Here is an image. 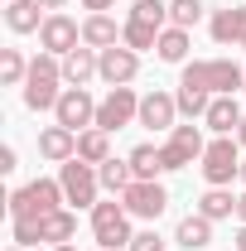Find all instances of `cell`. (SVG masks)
<instances>
[{"mask_svg": "<svg viewBox=\"0 0 246 251\" xmlns=\"http://www.w3.org/2000/svg\"><path fill=\"white\" fill-rule=\"evenodd\" d=\"M179 87H198L208 97H237L246 87V68L232 58H203V63H184Z\"/></svg>", "mask_w": 246, "mask_h": 251, "instance_id": "obj_1", "label": "cell"}, {"mask_svg": "<svg viewBox=\"0 0 246 251\" xmlns=\"http://www.w3.org/2000/svg\"><path fill=\"white\" fill-rule=\"evenodd\" d=\"M15 232V247H63L77 237V218L68 208H53V213H39V218H20L10 222Z\"/></svg>", "mask_w": 246, "mask_h": 251, "instance_id": "obj_2", "label": "cell"}, {"mask_svg": "<svg viewBox=\"0 0 246 251\" xmlns=\"http://www.w3.org/2000/svg\"><path fill=\"white\" fill-rule=\"evenodd\" d=\"M63 58H53V53H34L29 58V77H25V106L29 111H53L63 97Z\"/></svg>", "mask_w": 246, "mask_h": 251, "instance_id": "obj_3", "label": "cell"}, {"mask_svg": "<svg viewBox=\"0 0 246 251\" xmlns=\"http://www.w3.org/2000/svg\"><path fill=\"white\" fill-rule=\"evenodd\" d=\"M164 29H169V5L164 0H135L130 15H125V49L150 53Z\"/></svg>", "mask_w": 246, "mask_h": 251, "instance_id": "obj_4", "label": "cell"}, {"mask_svg": "<svg viewBox=\"0 0 246 251\" xmlns=\"http://www.w3.org/2000/svg\"><path fill=\"white\" fill-rule=\"evenodd\" d=\"M198 169H203L208 188H227L232 179H242V145H237V135H217V140H208Z\"/></svg>", "mask_w": 246, "mask_h": 251, "instance_id": "obj_5", "label": "cell"}, {"mask_svg": "<svg viewBox=\"0 0 246 251\" xmlns=\"http://www.w3.org/2000/svg\"><path fill=\"white\" fill-rule=\"evenodd\" d=\"M63 203H68V198H63V184H58V179H29L25 188L10 193V222L53 213V208H63Z\"/></svg>", "mask_w": 246, "mask_h": 251, "instance_id": "obj_6", "label": "cell"}, {"mask_svg": "<svg viewBox=\"0 0 246 251\" xmlns=\"http://www.w3.org/2000/svg\"><path fill=\"white\" fill-rule=\"evenodd\" d=\"M92 237H97V247L101 251H121L130 247V213H125V203L121 198H111V203H97L92 208Z\"/></svg>", "mask_w": 246, "mask_h": 251, "instance_id": "obj_7", "label": "cell"}, {"mask_svg": "<svg viewBox=\"0 0 246 251\" xmlns=\"http://www.w3.org/2000/svg\"><path fill=\"white\" fill-rule=\"evenodd\" d=\"M208 150V140H203V130L188 121V126H174L169 130V140L159 145V159H164V174H174V169H188L193 159H203Z\"/></svg>", "mask_w": 246, "mask_h": 251, "instance_id": "obj_8", "label": "cell"}, {"mask_svg": "<svg viewBox=\"0 0 246 251\" xmlns=\"http://www.w3.org/2000/svg\"><path fill=\"white\" fill-rule=\"evenodd\" d=\"M58 184H63V198H68V203L97 208V188H101L97 164H87V159H68V164H58Z\"/></svg>", "mask_w": 246, "mask_h": 251, "instance_id": "obj_9", "label": "cell"}, {"mask_svg": "<svg viewBox=\"0 0 246 251\" xmlns=\"http://www.w3.org/2000/svg\"><path fill=\"white\" fill-rule=\"evenodd\" d=\"M140 121V97H135V87H111V92L97 101V130H121V126Z\"/></svg>", "mask_w": 246, "mask_h": 251, "instance_id": "obj_10", "label": "cell"}, {"mask_svg": "<svg viewBox=\"0 0 246 251\" xmlns=\"http://www.w3.org/2000/svg\"><path fill=\"white\" fill-rule=\"evenodd\" d=\"M53 121L58 126H68V130H92L97 126V97L87 92V87H63V97H58V106H53Z\"/></svg>", "mask_w": 246, "mask_h": 251, "instance_id": "obj_11", "label": "cell"}, {"mask_svg": "<svg viewBox=\"0 0 246 251\" xmlns=\"http://www.w3.org/2000/svg\"><path fill=\"white\" fill-rule=\"evenodd\" d=\"M135 73H140V53L125 49V44H111V49L97 53V77H101L106 87H130Z\"/></svg>", "mask_w": 246, "mask_h": 251, "instance_id": "obj_12", "label": "cell"}, {"mask_svg": "<svg viewBox=\"0 0 246 251\" xmlns=\"http://www.w3.org/2000/svg\"><path fill=\"white\" fill-rule=\"evenodd\" d=\"M121 203H125V213H130V218L154 222L164 208H169V188L159 184V179H135V184L121 193Z\"/></svg>", "mask_w": 246, "mask_h": 251, "instance_id": "obj_13", "label": "cell"}, {"mask_svg": "<svg viewBox=\"0 0 246 251\" xmlns=\"http://www.w3.org/2000/svg\"><path fill=\"white\" fill-rule=\"evenodd\" d=\"M39 44H44V53H53V58H68L77 44H82V25L73 20V15H49L44 20V29H39Z\"/></svg>", "mask_w": 246, "mask_h": 251, "instance_id": "obj_14", "label": "cell"}, {"mask_svg": "<svg viewBox=\"0 0 246 251\" xmlns=\"http://www.w3.org/2000/svg\"><path fill=\"white\" fill-rule=\"evenodd\" d=\"M208 34L222 49H246V5H222L208 20Z\"/></svg>", "mask_w": 246, "mask_h": 251, "instance_id": "obj_15", "label": "cell"}, {"mask_svg": "<svg viewBox=\"0 0 246 251\" xmlns=\"http://www.w3.org/2000/svg\"><path fill=\"white\" fill-rule=\"evenodd\" d=\"M174 116H179V97L154 87V92L140 97V121H135V126H150V130H174Z\"/></svg>", "mask_w": 246, "mask_h": 251, "instance_id": "obj_16", "label": "cell"}, {"mask_svg": "<svg viewBox=\"0 0 246 251\" xmlns=\"http://www.w3.org/2000/svg\"><path fill=\"white\" fill-rule=\"evenodd\" d=\"M39 155L53 159V164H68V159H77V130H68V126H44L39 130Z\"/></svg>", "mask_w": 246, "mask_h": 251, "instance_id": "obj_17", "label": "cell"}, {"mask_svg": "<svg viewBox=\"0 0 246 251\" xmlns=\"http://www.w3.org/2000/svg\"><path fill=\"white\" fill-rule=\"evenodd\" d=\"M82 44L87 49H111V44H125V25H116L111 15H87L82 20Z\"/></svg>", "mask_w": 246, "mask_h": 251, "instance_id": "obj_18", "label": "cell"}, {"mask_svg": "<svg viewBox=\"0 0 246 251\" xmlns=\"http://www.w3.org/2000/svg\"><path fill=\"white\" fill-rule=\"evenodd\" d=\"M174 247H184V251H203V247H213V222L203 218V213H188V218H179V227H174Z\"/></svg>", "mask_w": 246, "mask_h": 251, "instance_id": "obj_19", "label": "cell"}, {"mask_svg": "<svg viewBox=\"0 0 246 251\" xmlns=\"http://www.w3.org/2000/svg\"><path fill=\"white\" fill-rule=\"evenodd\" d=\"M92 77H97V49L77 44V49L63 58V82H68V87H87Z\"/></svg>", "mask_w": 246, "mask_h": 251, "instance_id": "obj_20", "label": "cell"}, {"mask_svg": "<svg viewBox=\"0 0 246 251\" xmlns=\"http://www.w3.org/2000/svg\"><path fill=\"white\" fill-rule=\"evenodd\" d=\"M39 10H44L39 0H10V5H5V25H10V34H39L44 20H49V15H39Z\"/></svg>", "mask_w": 246, "mask_h": 251, "instance_id": "obj_21", "label": "cell"}, {"mask_svg": "<svg viewBox=\"0 0 246 251\" xmlns=\"http://www.w3.org/2000/svg\"><path fill=\"white\" fill-rule=\"evenodd\" d=\"M208 130L213 135H237V126L246 121L242 116V106H237V97H213V106H208Z\"/></svg>", "mask_w": 246, "mask_h": 251, "instance_id": "obj_22", "label": "cell"}, {"mask_svg": "<svg viewBox=\"0 0 246 251\" xmlns=\"http://www.w3.org/2000/svg\"><path fill=\"white\" fill-rule=\"evenodd\" d=\"M97 174H101V188H106L111 198H121L125 188L135 184V169H130V159H106V164H97Z\"/></svg>", "mask_w": 246, "mask_h": 251, "instance_id": "obj_23", "label": "cell"}, {"mask_svg": "<svg viewBox=\"0 0 246 251\" xmlns=\"http://www.w3.org/2000/svg\"><path fill=\"white\" fill-rule=\"evenodd\" d=\"M154 53H159V63H184V58H188V29H179V25H169V29L159 34Z\"/></svg>", "mask_w": 246, "mask_h": 251, "instance_id": "obj_24", "label": "cell"}, {"mask_svg": "<svg viewBox=\"0 0 246 251\" xmlns=\"http://www.w3.org/2000/svg\"><path fill=\"white\" fill-rule=\"evenodd\" d=\"M198 213H203L208 222H222V218H232V213H237V198H232L227 188H208V193L198 198Z\"/></svg>", "mask_w": 246, "mask_h": 251, "instance_id": "obj_25", "label": "cell"}, {"mask_svg": "<svg viewBox=\"0 0 246 251\" xmlns=\"http://www.w3.org/2000/svg\"><path fill=\"white\" fill-rule=\"evenodd\" d=\"M77 159H87V164H106L111 159V145H106V130H82L77 135Z\"/></svg>", "mask_w": 246, "mask_h": 251, "instance_id": "obj_26", "label": "cell"}, {"mask_svg": "<svg viewBox=\"0 0 246 251\" xmlns=\"http://www.w3.org/2000/svg\"><path fill=\"white\" fill-rule=\"evenodd\" d=\"M25 77H29V58L20 49H0V82L5 87H25Z\"/></svg>", "mask_w": 246, "mask_h": 251, "instance_id": "obj_27", "label": "cell"}, {"mask_svg": "<svg viewBox=\"0 0 246 251\" xmlns=\"http://www.w3.org/2000/svg\"><path fill=\"white\" fill-rule=\"evenodd\" d=\"M130 169H135V179H154V174H164V159H159V145H135L130 150Z\"/></svg>", "mask_w": 246, "mask_h": 251, "instance_id": "obj_28", "label": "cell"}, {"mask_svg": "<svg viewBox=\"0 0 246 251\" xmlns=\"http://www.w3.org/2000/svg\"><path fill=\"white\" fill-rule=\"evenodd\" d=\"M179 116H188V121H198V116H208V106H213V97L198 92V87H179Z\"/></svg>", "mask_w": 246, "mask_h": 251, "instance_id": "obj_29", "label": "cell"}, {"mask_svg": "<svg viewBox=\"0 0 246 251\" xmlns=\"http://www.w3.org/2000/svg\"><path fill=\"white\" fill-rule=\"evenodd\" d=\"M203 0H169V25H179V29H193L198 20H203Z\"/></svg>", "mask_w": 246, "mask_h": 251, "instance_id": "obj_30", "label": "cell"}, {"mask_svg": "<svg viewBox=\"0 0 246 251\" xmlns=\"http://www.w3.org/2000/svg\"><path fill=\"white\" fill-rule=\"evenodd\" d=\"M125 251H169V242H164V237H159V232L150 227V232H135Z\"/></svg>", "mask_w": 246, "mask_h": 251, "instance_id": "obj_31", "label": "cell"}, {"mask_svg": "<svg viewBox=\"0 0 246 251\" xmlns=\"http://www.w3.org/2000/svg\"><path fill=\"white\" fill-rule=\"evenodd\" d=\"M15 164H20L15 145H5V150H0V174H15Z\"/></svg>", "mask_w": 246, "mask_h": 251, "instance_id": "obj_32", "label": "cell"}, {"mask_svg": "<svg viewBox=\"0 0 246 251\" xmlns=\"http://www.w3.org/2000/svg\"><path fill=\"white\" fill-rule=\"evenodd\" d=\"M111 5H116V0H82V10H92V15H106Z\"/></svg>", "mask_w": 246, "mask_h": 251, "instance_id": "obj_33", "label": "cell"}, {"mask_svg": "<svg viewBox=\"0 0 246 251\" xmlns=\"http://www.w3.org/2000/svg\"><path fill=\"white\" fill-rule=\"evenodd\" d=\"M39 5H44L49 15H58V10H63V5H68V0H39Z\"/></svg>", "mask_w": 246, "mask_h": 251, "instance_id": "obj_34", "label": "cell"}, {"mask_svg": "<svg viewBox=\"0 0 246 251\" xmlns=\"http://www.w3.org/2000/svg\"><path fill=\"white\" fill-rule=\"evenodd\" d=\"M232 247H237V251H246V222L237 227V242H232Z\"/></svg>", "mask_w": 246, "mask_h": 251, "instance_id": "obj_35", "label": "cell"}, {"mask_svg": "<svg viewBox=\"0 0 246 251\" xmlns=\"http://www.w3.org/2000/svg\"><path fill=\"white\" fill-rule=\"evenodd\" d=\"M237 218L246 222V193H242V198H237Z\"/></svg>", "mask_w": 246, "mask_h": 251, "instance_id": "obj_36", "label": "cell"}, {"mask_svg": "<svg viewBox=\"0 0 246 251\" xmlns=\"http://www.w3.org/2000/svg\"><path fill=\"white\" fill-rule=\"evenodd\" d=\"M237 145H242V150H246V121L237 126Z\"/></svg>", "mask_w": 246, "mask_h": 251, "instance_id": "obj_37", "label": "cell"}, {"mask_svg": "<svg viewBox=\"0 0 246 251\" xmlns=\"http://www.w3.org/2000/svg\"><path fill=\"white\" fill-rule=\"evenodd\" d=\"M53 251H77V247H73V242H63V247H53Z\"/></svg>", "mask_w": 246, "mask_h": 251, "instance_id": "obj_38", "label": "cell"}, {"mask_svg": "<svg viewBox=\"0 0 246 251\" xmlns=\"http://www.w3.org/2000/svg\"><path fill=\"white\" fill-rule=\"evenodd\" d=\"M5 251H29V247H5Z\"/></svg>", "mask_w": 246, "mask_h": 251, "instance_id": "obj_39", "label": "cell"}, {"mask_svg": "<svg viewBox=\"0 0 246 251\" xmlns=\"http://www.w3.org/2000/svg\"><path fill=\"white\" fill-rule=\"evenodd\" d=\"M242 184H246V159H242Z\"/></svg>", "mask_w": 246, "mask_h": 251, "instance_id": "obj_40", "label": "cell"}, {"mask_svg": "<svg viewBox=\"0 0 246 251\" xmlns=\"http://www.w3.org/2000/svg\"><path fill=\"white\" fill-rule=\"evenodd\" d=\"M5 5H10V0H5Z\"/></svg>", "mask_w": 246, "mask_h": 251, "instance_id": "obj_41", "label": "cell"}, {"mask_svg": "<svg viewBox=\"0 0 246 251\" xmlns=\"http://www.w3.org/2000/svg\"><path fill=\"white\" fill-rule=\"evenodd\" d=\"M242 92H246V87H242Z\"/></svg>", "mask_w": 246, "mask_h": 251, "instance_id": "obj_42", "label": "cell"}]
</instances>
